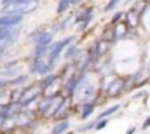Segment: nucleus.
I'll return each instance as SVG.
<instances>
[{"label":"nucleus","instance_id":"obj_1","mask_svg":"<svg viewBox=\"0 0 150 134\" xmlns=\"http://www.w3.org/2000/svg\"><path fill=\"white\" fill-rule=\"evenodd\" d=\"M52 37H54V32H51V30L42 32V35L37 38V45L33 49V58H45L47 56V52L52 45Z\"/></svg>","mask_w":150,"mask_h":134},{"label":"nucleus","instance_id":"obj_2","mask_svg":"<svg viewBox=\"0 0 150 134\" xmlns=\"http://www.w3.org/2000/svg\"><path fill=\"white\" fill-rule=\"evenodd\" d=\"M70 42H74V37H65L63 40H59V42H56V44L51 45V49H49V52H47V56H45V59H47V63H49L51 66H54V65L58 63V59L61 58L63 51L67 49V45H68Z\"/></svg>","mask_w":150,"mask_h":134},{"label":"nucleus","instance_id":"obj_3","mask_svg":"<svg viewBox=\"0 0 150 134\" xmlns=\"http://www.w3.org/2000/svg\"><path fill=\"white\" fill-rule=\"evenodd\" d=\"M30 71L32 73H38V75H47L52 71V66L47 63L45 58H33V63L30 66Z\"/></svg>","mask_w":150,"mask_h":134},{"label":"nucleus","instance_id":"obj_4","mask_svg":"<svg viewBox=\"0 0 150 134\" xmlns=\"http://www.w3.org/2000/svg\"><path fill=\"white\" fill-rule=\"evenodd\" d=\"M25 14H18V12H7L0 16V26H18L21 25Z\"/></svg>","mask_w":150,"mask_h":134},{"label":"nucleus","instance_id":"obj_5","mask_svg":"<svg viewBox=\"0 0 150 134\" xmlns=\"http://www.w3.org/2000/svg\"><path fill=\"white\" fill-rule=\"evenodd\" d=\"M96 103L98 101H86V103H82V106H80V118H89V115H93V111H94V106H96Z\"/></svg>","mask_w":150,"mask_h":134},{"label":"nucleus","instance_id":"obj_6","mask_svg":"<svg viewBox=\"0 0 150 134\" xmlns=\"http://www.w3.org/2000/svg\"><path fill=\"white\" fill-rule=\"evenodd\" d=\"M19 30H21V25H18V26H0V38L18 37Z\"/></svg>","mask_w":150,"mask_h":134},{"label":"nucleus","instance_id":"obj_7","mask_svg":"<svg viewBox=\"0 0 150 134\" xmlns=\"http://www.w3.org/2000/svg\"><path fill=\"white\" fill-rule=\"evenodd\" d=\"M26 80H28V75H16L7 80V87H21L26 84Z\"/></svg>","mask_w":150,"mask_h":134},{"label":"nucleus","instance_id":"obj_8","mask_svg":"<svg viewBox=\"0 0 150 134\" xmlns=\"http://www.w3.org/2000/svg\"><path fill=\"white\" fill-rule=\"evenodd\" d=\"M68 129H70V122H68L67 118H63V120H59V122L52 127L51 134H65Z\"/></svg>","mask_w":150,"mask_h":134},{"label":"nucleus","instance_id":"obj_9","mask_svg":"<svg viewBox=\"0 0 150 134\" xmlns=\"http://www.w3.org/2000/svg\"><path fill=\"white\" fill-rule=\"evenodd\" d=\"M58 78V75L56 73H47L45 75V78L42 80V82H38V85H40V89L44 91V89H49V87H52V84H54V80Z\"/></svg>","mask_w":150,"mask_h":134},{"label":"nucleus","instance_id":"obj_10","mask_svg":"<svg viewBox=\"0 0 150 134\" xmlns=\"http://www.w3.org/2000/svg\"><path fill=\"white\" fill-rule=\"evenodd\" d=\"M115 26H117V28L113 30V40L124 38V37H126V30H127V25H126V23H117Z\"/></svg>","mask_w":150,"mask_h":134},{"label":"nucleus","instance_id":"obj_11","mask_svg":"<svg viewBox=\"0 0 150 134\" xmlns=\"http://www.w3.org/2000/svg\"><path fill=\"white\" fill-rule=\"evenodd\" d=\"M86 19H93V7L84 9L80 14H77V18H75V25H79V23H82V21H86Z\"/></svg>","mask_w":150,"mask_h":134},{"label":"nucleus","instance_id":"obj_12","mask_svg":"<svg viewBox=\"0 0 150 134\" xmlns=\"http://www.w3.org/2000/svg\"><path fill=\"white\" fill-rule=\"evenodd\" d=\"M63 52H65V58H67V59H72L74 56H77V52H79V49H77V44H75V42H70Z\"/></svg>","mask_w":150,"mask_h":134},{"label":"nucleus","instance_id":"obj_13","mask_svg":"<svg viewBox=\"0 0 150 134\" xmlns=\"http://www.w3.org/2000/svg\"><path fill=\"white\" fill-rule=\"evenodd\" d=\"M119 110H120V106H119V104H113V106H110V108L103 110V111H101V113L98 115V118H96V120H100V118H108V117H110L112 113H117Z\"/></svg>","mask_w":150,"mask_h":134},{"label":"nucleus","instance_id":"obj_14","mask_svg":"<svg viewBox=\"0 0 150 134\" xmlns=\"http://www.w3.org/2000/svg\"><path fill=\"white\" fill-rule=\"evenodd\" d=\"M58 14H65L70 7V0H58Z\"/></svg>","mask_w":150,"mask_h":134},{"label":"nucleus","instance_id":"obj_15","mask_svg":"<svg viewBox=\"0 0 150 134\" xmlns=\"http://www.w3.org/2000/svg\"><path fill=\"white\" fill-rule=\"evenodd\" d=\"M9 103H11V92H5V89L0 91V106H5Z\"/></svg>","mask_w":150,"mask_h":134},{"label":"nucleus","instance_id":"obj_16","mask_svg":"<svg viewBox=\"0 0 150 134\" xmlns=\"http://www.w3.org/2000/svg\"><path fill=\"white\" fill-rule=\"evenodd\" d=\"M119 2H120V0H110V2L105 5V9H103V11H105V12H112L113 9L119 5Z\"/></svg>","mask_w":150,"mask_h":134},{"label":"nucleus","instance_id":"obj_17","mask_svg":"<svg viewBox=\"0 0 150 134\" xmlns=\"http://www.w3.org/2000/svg\"><path fill=\"white\" fill-rule=\"evenodd\" d=\"M122 18H124V12H115L112 18V25H117V23H122Z\"/></svg>","mask_w":150,"mask_h":134},{"label":"nucleus","instance_id":"obj_18","mask_svg":"<svg viewBox=\"0 0 150 134\" xmlns=\"http://www.w3.org/2000/svg\"><path fill=\"white\" fill-rule=\"evenodd\" d=\"M94 126H96V118H94L93 122H89V124H86V126H82V127H80L79 131H80V133H86V131H89V129H94Z\"/></svg>","mask_w":150,"mask_h":134},{"label":"nucleus","instance_id":"obj_19","mask_svg":"<svg viewBox=\"0 0 150 134\" xmlns=\"http://www.w3.org/2000/svg\"><path fill=\"white\" fill-rule=\"evenodd\" d=\"M42 32H44V30H35L33 33L28 35V38H30V40H35V42H37V38L40 37V35H42Z\"/></svg>","mask_w":150,"mask_h":134},{"label":"nucleus","instance_id":"obj_20","mask_svg":"<svg viewBox=\"0 0 150 134\" xmlns=\"http://www.w3.org/2000/svg\"><path fill=\"white\" fill-rule=\"evenodd\" d=\"M91 21H93V19H86V21L79 23V30H80V32H84V30H86V28L89 26V23H91Z\"/></svg>","mask_w":150,"mask_h":134},{"label":"nucleus","instance_id":"obj_21","mask_svg":"<svg viewBox=\"0 0 150 134\" xmlns=\"http://www.w3.org/2000/svg\"><path fill=\"white\" fill-rule=\"evenodd\" d=\"M7 117H11V115L7 113V110H5V106H2V110H0V122H2L4 118H7Z\"/></svg>","mask_w":150,"mask_h":134},{"label":"nucleus","instance_id":"obj_22","mask_svg":"<svg viewBox=\"0 0 150 134\" xmlns=\"http://www.w3.org/2000/svg\"><path fill=\"white\" fill-rule=\"evenodd\" d=\"M4 89H7V80L0 78V91H4Z\"/></svg>","mask_w":150,"mask_h":134},{"label":"nucleus","instance_id":"obj_23","mask_svg":"<svg viewBox=\"0 0 150 134\" xmlns=\"http://www.w3.org/2000/svg\"><path fill=\"white\" fill-rule=\"evenodd\" d=\"M149 127H150V117L147 118V120H145V122H143V131H147Z\"/></svg>","mask_w":150,"mask_h":134},{"label":"nucleus","instance_id":"obj_24","mask_svg":"<svg viewBox=\"0 0 150 134\" xmlns=\"http://www.w3.org/2000/svg\"><path fill=\"white\" fill-rule=\"evenodd\" d=\"M134 133H136V129H134V127H129V129L126 131V134H134Z\"/></svg>","mask_w":150,"mask_h":134},{"label":"nucleus","instance_id":"obj_25","mask_svg":"<svg viewBox=\"0 0 150 134\" xmlns=\"http://www.w3.org/2000/svg\"><path fill=\"white\" fill-rule=\"evenodd\" d=\"M82 0H70V5H79Z\"/></svg>","mask_w":150,"mask_h":134},{"label":"nucleus","instance_id":"obj_26","mask_svg":"<svg viewBox=\"0 0 150 134\" xmlns=\"http://www.w3.org/2000/svg\"><path fill=\"white\" fill-rule=\"evenodd\" d=\"M4 54H5V49H0V58H2Z\"/></svg>","mask_w":150,"mask_h":134},{"label":"nucleus","instance_id":"obj_27","mask_svg":"<svg viewBox=\"0 0 150 134\" xmlns=\"http://www.w3.org/2000/svg\"><path fill=\"white\" fill-rule=\"evenodd\" d=\"M143 2H145V4H150V0H143Z\"/></svg>","mask_w":150,"mask_h":134},{"label":"nucleus","instance_id":"obj_28","mask_svg":"<svg viewBox=\"0 0 150 134\" xmlns=\"http://www.w3.org/2000/svg\"><path fill=\"white\" fill-rule=\"evenodd\" d=\"M2 14H4V11H0V16H2Z\"/></svg>","mask_w":150,"mask_h":134}]
</instances>
